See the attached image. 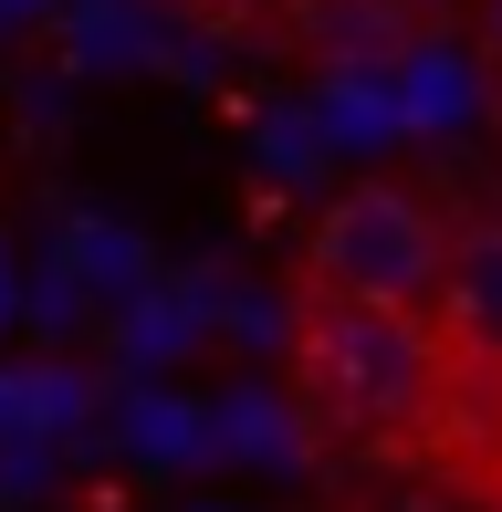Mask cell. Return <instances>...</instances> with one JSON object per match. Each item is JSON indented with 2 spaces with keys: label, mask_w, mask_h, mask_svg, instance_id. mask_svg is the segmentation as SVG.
<instances>
[{
  "label": "cell",
  "mask_w": 502,
  "mask_h": 512,
  "mask_svg": "<svg viewBox=\"0 0 502 512\" xmlns=\"http://www.w3.org/2000/svg\"><path fill=\"white\" fill-rule=\"evenodd\" d=\"M251 168H262L272 189H314V178L335 168L325 136H314V105H262L251 115Z\"/></svg>",
  "instance_id": "4fadbf2b"
},
{
  "label": "cell",
  "mask_w": 502,
  "mask_h": 512,
  "mask_svg": "<svg viewBox=\"0 0 502 512\" xmlns=\"http://www.w3.org/2000/svg\"><path fill=\"white\" fill-rule=\"evenodd\" d=\"M293 11H304V42L325 53V74H387L398 42L419 32L408 0H293Z\"/></svg>",
  "instance_id": "8992f818"
},
{
  "label": "cell",
  "mask_w": 502,
  "mask_h": 512,
  "mask_svg": "<svg viewBox=\"0 0 502 512\" xmlns=\"http://www.w3.org/2000/svg\"><path fill=\"white\" fill-rule=\"evenodd\" d=\"M429 304H440V324H429L440 356L502 377V220L440 230V283H429Z\"/></svg>",
  "instance_id": "3957f363"
},
{
  "label": "cell",
  "mask_w": 502,
  "mask_h": 512,
  "mask_svg": "<svg viewBox=\"0 0 502 512\" xmlns=\"http://www.w3.org/2000/svg\"><path fill=\"white\" fill-rule=\"evenodd\" d=\"M387 95H398V136H461L471 115H482V63H471V42L450 32H408L398 63H387Z\"/></svg>",
  "instance_id": "277c9868"
},
{
  "label": "cell",
  "mask_w": 502,
  "mask_h": 512,
  "mask_svg": "<svg viewBox=\"0 0 502 512\" xmlns=\"http://www.w3.org/2000/svg\"><path fill=\"white\" fill-rule=\"evenodd\" d=\"M471 21H482V42H471V63H492V74H502V0H471Z\"/></svg>",
  "instance_id": "e0dca14e"
},
{
  "label": "cell",
  "mask_w": 502,
  "mask_h": 512,
  "mask_svg": "<svg viewBox=\"0 0 502 512\" xmlns=\"http://www.w3.org/2000/svg\"><path fill=\"white\" fill-rule=\"evenodd\" d=\"M21 314H32L42 335H74V324H84V283L63 272V251H42V262L21 272Z\"/></svg>",
  "instance_id": "5bb4252c"
},
{
  "label": "cell",
  "mask_w": 502,
  "mask_h": 512,
  "mask_svg": "<svg viewBox=\"0 0 502 512\" xmlns=\"http://www.w3.org/2000/svg\"><path fill=\"white\" fill-rule=\"evenodd\" d=\"M53 251H63V272L84 283V304H105V314H116V304H136V293L157 283V251L136 241L126 220H95V209H74Z\"/></svg>",
  "instance_id": "52a82bcc"
},
{
  "label": "cell",
  "mask_w": 502,
  "mask_h": 512,
  "mask_svg": "<svg viewBox=\"0 0 502 512\" xmlns=\"http://www.w3.org/2000/svg\"><path fill=\"white\" fill-rule=\"evenodd\" d=\"M293 345V377L304 398L335 418V429H367V439H408L440 418L450 356L429 335V314H387V304H335V293H304L283 324Z\"/></svg>",
  "instance_id": "6da1fadb"
},
{
  "label": "cell",
  "mask_w": 502,
  "mask_h": 512,
  "mask_svg": "<svg viewBox=\"0 0 502 512\" xmlns=\"http://www.w3.org/2000/svg\"><path fill=\"white\" fill-rule=\"evenodd\" d=\"M210 450L241 460V471H304V429H293V408L272 387H231L210 408Z\"/></svg>",
  "instance_id": "9c48e42d"
},
{
  "label": "cell",
  "mask_w": 502,
  "mask_h": 512,
  "mask_svg": "<svg viewBox=\"0 0 502 512\" xmlns=\"http://www.w3.org/2000/svg\"><path fill=\"white\" fill-rule=\"evenodd\" d=\"M42 21H63V0H0V32H42Z\"/></svg>",
  "instance_id": "ac0fdd59"
},
{
  "label": "cell",
  "mask_w": 502,
  "mask_h": 512,
  "mask_svg": "<svg viewBox=\"0 0 502 512\" xmlns=\"http://www.w3.org/2000/svg\"><path fill=\"white\" fill-rule=\"evenodd\" d=\"M21 105H32V136H63V74H42Z\"/></svg>",
  "instance_id": "2e32d148"
},
{
  "label": "cell",
  "mask_w": 502,
  "mask_h": 512,
  "mask_svg": "<svg viewBox=\"0 0 502 512\" xmlns=\"http://www.w3.org/2000/svg\"><path fill=\"white\" fill-rule=\"evenodd\" d=\"M53 481H63V450H42V439H0V512L42 502Z\"/></svg>",
  "instance_id": "9a60e30c"
},
{
  "label": "cell",
  "mask_w": 502,
  "mask_h": 512,
  "mask_svg": "<svg viewBox=\"0 0 502 512\" xmlns=\"http://www.w3.org/2000/svg\"><path fill=\"white\" fill-rule=\"evenodd\" d=\"M116 450H126V460H147V471H199V460H220V450H210V408L168 398V387H136V398H126Z\"/></svg>",
  "instance_id": "ba28073f"
},
{
  "label": "cell",
  "mask_w": 502,
  "mask_h": 512,
  "mask_svg": "<svg viewBox=\"0 0 502 512\" xmlns=\"http://www.w3.org/2000/svg\"><path fill=\"white\" fill-rule=\"evenodd\" d=\"M95 408H105V387L84 377L74 356H32V366H21V439H42V450H74V439L95 429Z\"/></svg>",
  "instance_id": "7c38bea8"
},
{
  "label": "cell",
  "mask_w": 502,
  "mask_h": 512,
  "mask_svg": "<svg viewBox=\"0 0 502 512\" xmlns=\"http://www.w3.org/2000/svg\"><path fill=\"white\" fill-rule=\"evenodd\" d=\"M314 136H325V157L398 147V95H387V74H325L314 84Z\"/></svg>",
  "instance_id": "8fae6325"
},
{
  "label": "cell",
  "mask_w": 502,
  "mask_h": 512,
  "mask_svg": "<svg viewBox=\"0 0 502 512\" xmlns=\"http://www.w3.org/2000/svg\"><path fill=\"white\" fill-rule=\"evenodd\" d=\"M199 335H210V324L189 314V293H178L168 272H157L136 304H116V366H126V377H157V366H178Z\"/></svg>",
  "instance_id": "30bf717a"
},
{
  "label": "cell",
  "mask_w": 502,
  "mask_h": 512,
  "mask_svg": "<svg viewBox=\"0 0 502 512\" xmlns=\"http://www.w3.org/2000/svg\"><path fill=\"white\" fill-rule=\"evenodd\" d=\"M251 11H262V0H251Z\"/></svg>",
  "instance_id": "7402d4cb"
},
{
  "label": "cell",
  "mask_w": 502,
  "mask_h": 512,
  "mask_svg": "<svg viewBox=\"0 0 502 512\" xmlns=\"http://www.w3.org/2000/svg\"><path fill=\"white\" fill-rule=\"evenodd\" d=\"M53 32L74 74H157V53H168V21L147 0H63Z\"/></svg>",
  "instance_id": "5b68a950"
},
{
  "label": "cell",
  "mask_w": 502,
  "mask_h": 512,
  "mask_svg": "<svg viewBox=\"0 0 502 512\" xmlns=\"http://www.w3.org/2000/svg\"><path fill=\"white\" fill-rule=\"evenodd\" d=\"M429 283H440V220L398 178H356V189H335L304 220V293L429 314Z\"/></svg>",
  "instance_id": "7a4b0ae2"
},
{
  "label": "cell",
  "mask_w": 502,
  "mask_h": 512,
  "mask_svg": "<svg viewBox=\"0 0 502 512\" xmlns=\"http://www.w3.org/2000/svg\"><path fill=\"white\" fill-rule=\"evenodd\" d=\"M0 439H21V366H0Z\"/></svg>",
  "instance_id": "ffe728a7"
},
{
  "label": "cell",
  "mask_w": 502,
  "mask_h": 512,
  "mask_svg": "<svg viewBox=\"0 0 502 512\" xmlns=\"http://www.w3.org/2000/svg\"><path fill=\"white\" fill-rule=\"evenodd\" d=\"M408 11H471V0H408Z\"/></svg>",
  "instance_id": "44dd1931"
},
{
  "label": "cell",
  "mask_w": 502,
  "mask_h": 512,
  "mask_svg": "<svg viewBox=\"0 0 502 512\" xmlns=\"http://www.w3.org/2000/svg\"><path fill=\"white\" fill-rule=\"evenodd\" d=\"M0 324H21V262H11V241H0Z\"/></svg>",
  "instance_id": "d6986e66"
}]
</instances>
